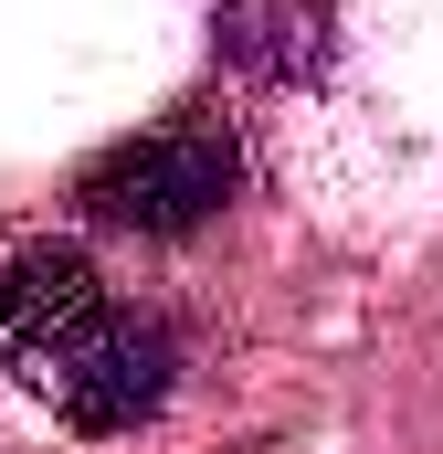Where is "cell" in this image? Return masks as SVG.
<instances>
[{
	"mask_svg": "<svg viewBox=\"0 0 443 454\" xmlns=\"http://www.w3.org/2000/svg\"><path fill=\"white\" fill-rule=\"evenodd\" d=\"M0 370L21 391H43L64 423L127 434L169 402L180 348L159 317H137L74 243H32L0 264Z\"/></svg>",
	"mask_w": 443,
	"mask_h": 454,
	"instance_id": "6da1fadb",
	"label": "cell"
},
{
	"mask_svg": "<svg viewBox=\"0 0 443 454\" xmlns=\"http://www.w3.org/2000/svg\"><path fill=\"white\" fill-rule=\"evenodd\" d=\"M232 191H243V148H232V127H222V116H159V127H137V137L96 148V159H85V180H74L85 223L148 232V243L201 232Z\"/></svg>",
	"mask_w": 443,
	"mask_h": 454,
	"instance_id": "7a4b0ae2",
	"label": "cell"
}]
</instances>
